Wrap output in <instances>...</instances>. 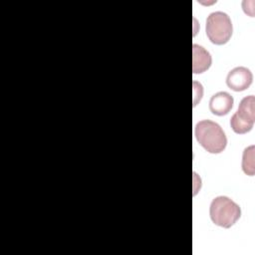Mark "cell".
<instances>
[{
  "label": "cell",
  "instance_id": "6da1fadb",
  "mask_svg": "<svg viewBox=\"0 0 255 255\" xmlns=\"http://www.w3.org/2000/svg\"><path fill=\"white\" fill-rule=\"evenodd\" d=\"M194 135L198 143L210 153H220L227 145V137L221 127L210 120H202L195 125Z\"/></svg>",
  "mask_w": 255,
  "mask_h": 255
},
{
  "label": "cell",
  "instance_id": "7a4b0ae2",
  "mask_svg": "<svg viewBox=\"0 0 255 255\" xmlns=\"http://www.w3.org/2000/svg\"><path fill=\"white\" fill-rule=\"evenodd\" d=\"M211 221L220 227L230 228L241 216L240 206L227 196H217L213 198L209 207Z\"/></svg>",
  "mask_w": 255,
  "mask_h": 255
},
{
  "label": "cell",
  "instance_id": "3957f363",
  "mask_svg": "<svg viewBox=\"0 0 255 255\" xmlns=\"http://www.w3.org/2000/svg\"><path fill=\"white\" fill-rule=\"evenodd\" d=\"M205 33L211 43L215 45L226 44L233 33L230 17L221 11L210 13L206 19Z\"/></svg>",
  "mask_w": 255,
  "mask_h": 255
},
{
  "label": "cell",
  "instance_id": "277c9868",
  "mask_svg": "<svg viewBox=\"0 0 255 255\" xmlns=\"http://www.w3.org/2000/svg\"><path fill=\"white\" fill-rule=\"evenodd\" d=\"M253 81V75L246 67H236L232 69L226 77V85L234 92L247 90Z\"/></svg>",
  "mask_w": 255,
  "mask_h": 255
},
{
  "label": "cell",
  "instance_id": "5b68a950",
  "mask_svg": "<svg viewBox=\"0 0 255 255\" xmlns=\"http://www.w3.org/2000/svg\"><path fill=\"white\" fill-rule=\"evenodd\" d=\"M234 99L227 92H218L209 100L210 112L218 117L227 115L233 108Z\"/></svg>",
  "mask_w": 255,
  "mask_h": 255
},
{
  "label": "cell",
  "instance_id": "8992f818",
  "mask_svg": "<svg viewBox=\"0 0 255 255\" xmlns=\"http://www.w3.org/2000/svg\"><path fill=\"white\" fill-rule=\"evenodd\" d=\"M212 63L211 55L202 46L197 44L192 45V72L201 74L207 71Z\"/></svg>",
  "mask_w": 255,
  "mask_h": 255
},
{
  "label": "cell",
  "instance_id": "52a82bcc",
  "mask_svg": "<svg viewBox=\"0 0 255 255\" xmlns=\"http://www.w3.org/2000/svg\"><path fill=\"white\" fill-rule=\"evenodd\" d=\"M237 117L251 125L255 122V98L253 95L243 98L238 106L237 112L235 113Z\"/></svg>",
  "mask_w": 255,
  "mask_h": 255
},
{
  "label": "cell",
  "instance_id": "ba28073f",
  "mask_svg": "<svg viewBox=\"0 0 255 255\" xmlns=\"http://www.w3.org/2000/svg\"><path fill=\"white\" fill-rule=\"evenodd\" d=\"M254 145H250L243 150L241 167L245 174L253 176L255 173V160H254Z\"/></svg>",
  "mask_w": 255,
  "mask_h": 255
},
{
  "label": "cell",
  "instance_id": "9c48e42d",
  "mask_svg": "<svg viewBox=\"0 0 255 255\" xmlns=\"http://www.w3.org/2000/svg\"><path fill=\"white\" fill-rule=\"evenodd\" d=\"M230 127L231 128L233 129V131L235 133H238V134H243V133H246V132H249L252 128H253V125L251 124H248L242 120H240L236 114H233V116L231 117L230 119Z\"/></svg>",
  "mask_w": 255,
  "mask_h": 255
},
{
  "label": "cell",
  "instance_id": "30bf717a",
  "mask_svg": "<svg viewBox=\"0 0 255 255\" xmlns=\"http://www.w3.org/2000/svg\"><path fill=\"white\" fill-rule=\"evenodd\" d=\"M193 92H194V101H193V106L195 107L197 105V103L201 100L202 97V86L197 83V82H193Z\"/></svg>",
  "mask_w": 255,
  "mask_h": 255
}]
</instances>
